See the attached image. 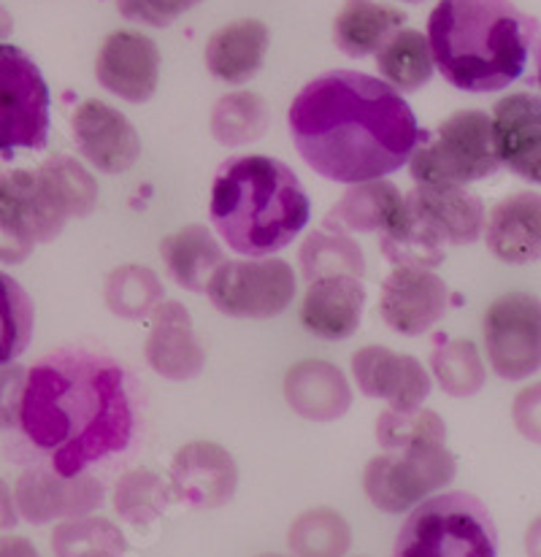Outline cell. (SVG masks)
<instances>
[{
  "mask_svg": "<svg viewBox=\"0 0 541 557\" xmlns=\"http://www.w3.org/2000/svg\"><path fill=\"white\" fill-rule=\"evenodd\" d=\"M16 428L54 473L76 476L136 442V382L109 355L58 349L27 371Z\"/></svg>",
  "mask_w": 541,
  "mask_h": 557,
  "instance_id": "1",
  "label": "cell"
},
{
  "mask_svg": "<svg viewBox=\"0 0 541 557\" xmlns=\"http://www.w3.org/2000/svg\"><path fill=\"white\" fill-rule=\"evenodd\" d=\"M290 138L315 174L339 185L384 180L409 163L422 133L404 95L360 71H328L287 111Z\"/></svg>",
  "mask_w": 541,
  "mask_h": 557,
  "instance_id": "2",
  "label": "cell"
},
{
  "mask_svg": "<svg viewBox=\"0 0 541 557\" xmlns=\"http://www.w3.org/2000/svg\"><path fill=\"white\" fill-rule=\"evenodd\" d=\"M537 38V16L512 0H439L428 16L433 65L471 95L499 92L520 79Z\"/></svg>",
  "mask_w": 541,
  "mask_h": 557,
  "instance_id": "3",
  "label": "cell"
},
{
  "mask_svg": "<svg viewBox=\"0 0 541 557\" xmlns=\"http://www.w3.org/2000/svg\"><path fill=\"white\" fill-rule=\"evenodd\" d=\"M309 216V195L282 160L236 154L217 169L209 220L233 252L271 258L300 236Z\"/></svg>",
  "mask_w": 541,
  "mask_h": 557,
  "instance_id": "4",
  "label": "cell"
},
{
  "mask_svg": "<svg viewBox=\"0 0 541 557\" xmlns=\"http://www.w3.org/2000/svg\"><path fill=\"white\" fill-rule=\"evenodd\" d=\"M98 206V182L79 160L54 154L38 169L0 174V263H22L36 244L63 233L71 216Z\"/></svg>",
  "mask_w": 541,
  "mask_h": 557,
  "instance_id": "5",
  "label": "cell"
},
{
  "mask_svg": "<svg viewBox=\"0 0 541 557\" xmlns=\"http://www.w3.org/2000/svg\"><path fill=\"white\" fill-rule=\"evenodd\" d=\"M393 557H499V531L477 495L455 490L417 504L395 536Z\"/></svg>",
  "mask_w": 541,
  "mask_h": 557,
  "instance_id": "6",
  "label": "cell"
},
{
  "mask_svg": "<svg viewBox=\"0 0 541 557\" xmlns=\"http://www.w3.org/2000/svg\"><path fill=\"white\" fill-rule=\"evenodd\" d=\"M501 169L493 120L484 111H455L431 138L422 133L409 158L411 180L426 187H468Z\"/></svg>",
  "mask_w": 541,
  "mask_h": 557,
  "instance_id": "7",
  "label": "cell"
},
{
  "mask_svg": "<svg viewBox=\"0 0 541 557\" xmlns=\"http://www.w3.org/2000/svg\"><path fill=\"white\" fill-rule=\"evenodd\" d=\"M455 455L447 442L415 444L404 449H384L368 460L362 473V490L379 511L401 515L431 498L437 490L455 479Z\"/></svg>",
  "mask_w": 541,
  "mask_h": 557,
  "instance_id": "8",
  "label": "cell"
},
{
  "mask_svg": "<svg viewBox=\"0 0 541 557\" xmlns=\"http://www.w3.org/2000/svg\"><path fill=\"white\" fill-rule=\"evenodd\" d=\"M49 87L41 69L14 44H0V154L47 147Z\"/></svg>",
  "mask_w": 541,
  "mask_h": 557,
  "instance_id": "9",
  "label": "cell"
},
{
  "mask_svg": "<svg viewBox=\"0 0 541 557\" xmlns=\"http://www.w3.org/2000/svg\"><path fill=\"white\" fill-rule=\"evenodd\" d=\"M206 295L225 317L271 320L293 304L295 274L279 258L225 260L209 278Z\"/></svg>",
  "mask_w": 541,
  "mask_h": 557,
  "instance_id": "10",
  "label": "cell"
},
{
  "mask_svg": "<svg viewBox=\"0 0 541 557\" xmlns=\"http://www.w3.org/2000/svg\"><path fill=\"white\" fill-rule=\"evenodd\" d=\"M484 352L501 379L520 382L541 369V300L539 295L506 293L490 304L482 322Z\"/></svg>",
  "mask_w": 541,
  "mask_h": 557,
  "instance_id": "11",
  "label": "cell"
},
{
  "mask_svg": "<svg viewBox=\"0 0 541 557\" xmlns=\"http://www.w3.org/2000/svg\"><path fill=\"white\" fill-rule=\"evenodd\" d=\"M409 227L439 247H463L482 236L484 206L468 187L417 185L406 195Z\"/></svg>",
  "mask_w": 541,
  "mask_h": 557,
  "instance_id": "12",
  "label": "cell"
},
{
  "mask_svg": "<svg viewBox=\"0 0 541 557\" xmlns=\"http://www.w3.org/2000/svg\"><path fill=\"white\" fill-rule=\"evenodd\" d=\"M447 309V284L442 276L433 274V269L395 265L384 278L379 314L384 325L393 327L401 336H422L444 320Z\"/></svg>",
  "mask_w": 541,
  "mask_h": 557,
  "instance_id": "13",
  "label": "cell"
},
{
  "mask_svg": "<svg viewBox=\"0 0 541 557\" xmlns=\"http://www.w3.org/2000/svg\"><path fill=\"white\" fill-rule=\"evenodd\" d=\"M14 504L30 525L87 517L103 504V484L87 471L60 476L52 468H30L16 479Z\"/></svg>",
  "mask_w": 541,
  "mask_h": 557,
  "instance_id": "14",
  "label": "cell"
},
{
  "mask_svg": "<svg viewBox=\"0 0 541 557\" xmlns=\"http://www.w3.org/2000/svg\"><path fill=\"white\" fill-rule=\"evenodd\" d=\"M82 158L100 174H122L142 158V138L122 111L103 100H85L71 116Z\"/></svg>",
  "mask_w": 541,
  "mask_h": 557,
  "instance_id": "15",
  "label": "cell"
},
{
  "mask_svg": "<svg viewBox=\"0 0 541 557\" xmlns=\"http://www.w3.org/2000/svg\"><path fill=\"white\" fill-rule=\"evenodd\" d=\"M100 87L127 103H147L160 82V49L136 30H114L95 58Z\"/></svg>",
  "mask_w": 541,
  "mask_h": 557,
  "instance_id": "16",
  "label": "cell"
},
{
  "mask_svg": "<svg viewBox=\"0 0 541 557\" xmlns=\"http://www.w3.org/2000/svg\"><path fill=\"white\" fill-rule=\"evenodd\" d=\"M171 495L193 509H217L236 495L238 466L214 442H189L171 463Z\"/></svg>",
  "mask_w": 541,
  "mask_h": 557,
  "instance_id": "17",
  "label": "cell"
},
{
  "mask_svg": "<svg viewBox=\"0 0 541 557\" xmlns=\"http://www.w3.org/2000/svg\"><path fill=\"white\" fill-rule=\"evenodd\" d=\"M349 366L360 393L388 400L390 409H417L431 395V376L411 355L371 344L358 349Z\"/></svg>",
  "mask_w": 541,
  "mask_h": 557,
  "instance_id": "18",
  "label": "cell"
},
{
  "mask_svg": "<svg viewBox=\"0 0 541 557\" xmlns=\"http://www.w3.org/2000/svg\"><path fill=\"white\" fill-rule=\"evenodd\" d=\"M490 120L501 165L541 185V98L531 92L506 95L495 103Z\"/></svg>",
  "mask_w": 541,
  "mask_h": 557,
  "instance_id": "19",
  "label": "cell"
},
{
  "mask_svg": "<svg viewBox=\"0 0 541 557\" xmlns=\"http://www.w3.org/2000/svg\"><path fill=\"white\" fill-rule=\"evenodd\" d=\"M149 317H152V327H149L144 352L152 371L171 382H187L198 376L204 371L206 352L195 336L189 311L180 300L163 298Z\"/></svg>",
  "mask_w": 541,
  "mask_h": 557,
  "instance_id": "20",
  "label": "cell"
},
{
  "mask_svg": "<svg viewBox=\"0 0 541 557\" xmlns=\"http://www.w3.org/2000/svg\"><path fill=\"white\" fill-rule=\"evenodd\" d=\"M409 222V209L401 189L390 182L373 180L353 185L322 220L333 233H382V238L398 236Z\"/></svg>",
  "mask_w": 541,
  "mask_h": 557,
  "instance_id": "21",
  "label": "cell"
},
{
  "mask_svg": "<svg viewBox=\"0 0 541 557\" xmlns=\"http://www.w3.org/2000/svg\"><path fill=\"white\" fill-rule=\"evenodd\" d=\"M484 244L501 263L541 260V193H515L499 200L484 222Z\"/></svg>",
  "mask_w": 541,
  "mask_h": 557,
  "instance_id": "22",
  "label": "cell"
},
{
  "mask_svg": "<svg viewBox=\"0 0 541 557\" xmlns=\"http://www.w3.org/2000/svg\"><path fill=\"white\" fill-rule=\"evenodd\" d=\"M366 287L355 276H325L309 282L300 304V325L325 342H344L360 325Z\"/></svg>",
  "mask_w": 541,
  "mask_h": 557,
  "instance_id": "23",
  "label": "cell"
},
{
  "mask_svg": "<svg viewBox=\"0 0 541 557\" xmlns=\"http://www.w3.org/2000/svg\"><path fill=\"white\" fill-rule=\"evenodd\" d=\"M284 400L309 422L342 420L353 406V389L342 369L328 360H300L284 376Z\"/></svg>",
  "mask_w": 541,
  "mask_h": 557,
  "instance_id": "24",
  "label": "cell"
},
{
  "mask_svg": "<svg viewBox=\"0 0 541 557\" xmlns=\"http://www.w3.org/2000/svg\"><path fill=\"white\" fill-rule=\"evenodd\" d=\"M271 33L260 20H236L206 44V69L228 85H244L263 69Z\"/></svg>",
  "mask_w": 541,
  "mask_h": 557,
  "instance_id": "25",
  "label": "cell"
},
{
  "mask_svg": "<svg viewBox=\"0 0 541 557\" xmlns=\"http://www.w3.org/2000/svg\"><path fill=\"white\" fill-rule=\"evenodd\" d=\"M160 258L180 287L206 293L209 278L225 263L220 242L206 225H184L160 242Z\"/></svg>",
  "mask_w": 541,
  "mask_h": 557,
  "instance_id": "26",
  "label": "cell"
},
{
  "mask_svg": "<svg viewBox=\"0 0 541 557\" xmlns=\"http://www.w3.org/2000/svg\"><path fill=\"white\" fill-rule=\"evenodd\" d=\"M406 14L377 0H344L333 22V41L347 58H368L379 52L395 30H401Z\"/></svg>",
  "mask_w": 541,
  "mask_h": 557,
  "instance_id": "27",
  "label": "cell"
},
{
  "mask_svg": "<svg viewBox=\"0 0 541 557\" xmlns=\"http://www.w3.org/2000/svg\"><path fill=\"white\" fill-rule=\"evenodd\" d=\"M377 69L382 74V82H388L393 90L415 92L431 82L437 65H433L428 38L420 30L401 27L377 52Z\"/></svg>",
  "mask_w": 541,
  "mask_h": 557,
  "instance_id": "28",
  "label": "cell"
},
{
  "mask_svg": "<svg viewBox=\"0 0 541 557\" xmlns=\"http://www.w3.org/2000/svg\"><path fill=\"white\" fill-rule=\"evenodd\" d=\"M271 109L258 92H228L211 109L209 131L222 147H244L266 136Z\"/></svg>",
  "mask_w": 541,
  "mask_h": 557,
  "instance_id": "29",
  "label": "cell"
},
{
  "mask_svg": "<svg viewBox=\"0 0 541 557\" xmlns=\"http://www.w3.org/2000/svg\"><path fill=\"white\" fill-rule=\"evenodd\" d=\"M298 260L306 282L325 276H366V260L358 244L347 233H333L325 227L306 236Z\"/></svg>",
  "mask_w": 541,
  "mask_h": 557,
  "instance_id": "30",
  "label": "cell"
},
{
  "mask_svg": "<svg viewBox=\"0 0 541 557\" xmlns=\"http://www.w3.org/2000/svg\"><path fill=\"white\" fill-rule=\"evenodd\" d=\"M287 544L293 557H344L353 544V531L339 511L320 506L304 511L290 525Z\"/></svg>",
  "mask_w": 541,
  "mask_h": 557,
  "instance_id": "31",
  "label": "cell"
},
{
  "mask_svg": "<svg viewBox=\"0 0 541 557\" xmlns=\"http://www.w3.org/2000/svg\"><path fill=\"white\" fill-rule=\"evenodd\" d=\"M106 306L122 320H147L163 300V282L147 265H122L106 278Z\"/></svg>",
  "mask_w": 541,
  "mask_h": 557,
  "instance_id": "32",
  "label": "cell"
},
{
  "mask_svg": "<svg viewBox=\"0 0 541 557\" xmlns=\"http://www.w3.org/2000/svg\"><path fill=\"white\" fill-rule=\"evenodd\" d=\"M54 557H125L127 542L120 528L103 517H71L52 533Z\"/></svg>",
  "mask_w": 541,
  "mask_h": 557,
  "instance_id": "33",
  "label": "cell"
},
{
  "mask_svg": "<svg viewBox=\"0 0 541 557\" xmlns=\"http://www.w3.org/2000/svg\"><path fill=\"white\" fill-rule=\"evenodd\" d=\"M171 498V490L165 487L163 479L149 468H133L122 473L111 493L114 511L131 525H149L165 511Z\"/></svg>",
  "mask_w": 541,
  "mask_h": 557,
  "instance_id": "34",
  "label": "cell"
},
{
  "mask_svg": "<svg viewBox=\"0 0 541 557\" xmlns=\"http://www.w3.org/2000/svg\"><path fill=\"white\" fill-rule=\"evenodd\" d=\"M431 371L439 387L452 398H471L484 387L482 355L468 338H455L433 349Z\"/></svg>",
  "mask_w": 541,
  "mask_h": 557,
  "instance_id": "35",
  "label": "cell"
},
{
  "mask_svg": "<svg viewBox=\"0 0 541 557\" xmlns=\"http://www.w3.org/2000/svg\"><path fill=\"white\" fill-rule=\"evenodd\" d=\"M33 327L36 309L30 295L14 276L0 271V366H9L30 347Z\"/></svg>",
  "mask_w": 541,
  "mask_h": 557,
  "instance_id": "36",
  "label": "cell"
},
{
  "mask_svg": "<svg viewBox=\"0 0 541 557\" xmlns=\"http://www.w3.org/2000/svg\"><path fill=\"white\" fill-rule=\"evenodd\" d=\"M377 442L382 449H404L415 444L447 442V425L433 409H388L377 420Z\"/></svg>",
  "mask_w": 541,
  "mask_h": 557,
  "instance_id": "37",
  "label": "cell"
},
{
  "mask_svg": "<svg viewBox=\"0 0 541 557\" xmlns=\"http://www.w3.org/2000/svg\"><path fill=\"white\" fill-rule=\"evenodd\" d=\"M204 0H116V9L125 20L149 27H169Z\"/></svg>",
  "mask_w": 541,
  "mask_h": 557,
  "instance_id": "38",
  "label": "cell"
},
{
  "mask_svg": "<svg viewBox=\"0 0 541 557\" xmlns=\"http://www.w3.org/2000/svg\"><path fill=\"white\" fill-rule=\"evenodd\" d=\"M27 371L22 366H0V431L16 428L20 422L22 389H25Z\"/></svg>",
  "mask_w": 541,
  "mask_h": 557,
  "instance_id": "39",
  "label": "cell"
},
{
  "mask_svg": "<svg viewBox=\"0 0 541 557\" xmlns=\"http://www.w3.org/2000/svg\"><path fill=\"white\" fill-rule=\"evenodd\" d=\"M512 420L522 438L541 444V382L517 393L515 404H512Z\"/></svg>",
  "mask_w": 541,
  "mask_h": 557,
  "instance_id": "40",
  "label": "cell"
},
{
  "mask_svg": "<svg viewBox=\"0 0 541 557\" xmlns=\"http://www.w3.org/2000/svg\"><path fill=\"white\" fill-rule=\"evenodd\" d=\"M16 525V504L14 493H11L9 484L0 479V533L11 531Z\"/></svg>",
  "mask_w": 541,
  "mask_h": 557,
  "instance_id": "41",
  "label": "cell"
},
{
  "mask_svg": "<svg viewBox=\"0 0 541 557\" xmlns=\"http://www.w3.org/2000/svg\"><path fill=\"white\" fill-rule=\"evenodd\" d=\"M0 557H38L25 536H0Z\"/></svg>",
  "mask_w": 541,
  "mask_h": 557,
  "instance_id": "42",
  "label": "cell"
},
{
  "mask_svg": "<svg viewBox=\"0 0 541 557\" xmlns=\"http://www.w3.org/2000/svg\"><path fill=\"white\" fill-rule=\"evenodd\" d=\"M526 555L541 557V515L528 525L526 531Z\"/></svg>",
  "mask_w": 541,
  "mask_h": 557,
  "instance_id": "43",
  "label": "cell"
},
{
  "mask_svg": "<svg viewBox=\"0 0 541 557\" xmlns=\"http://www.w3.org/2000/svg\"><path fill=\"white\" fill-rule=\"evenodd\" d=\"M11 27H14V22H11V16L5 14V9H3V5H0V38L9 36Z\"/></svg>",
  "mask_w": 541,
  "mask_h": 557,
  "instance_id": "44",
  "label": "cell"
},
{
  "mask_svg": "<svg viewBox=\"0 0 541 557\" xmlns=\"http://www.w3.org/2000/svg\"><path fill=\"white\" fill-rule=\"evenodd\" d=\"M537 79H539V87H541V38H539V47H537Z\"/></svg>",
  "mask_w": 541,
  "mask_h": 557,
  "instance_id": "45",
  "label": "cell"
},
{
  "mask_svg": "<svg viewBox=\"0 0 541 557\" xmlns=\"http://www.w3.org/2000/svg\"><path fill=\"white\" fill-rule=\"evenodd\" d=\"M404 3H422V0H404Z\"/></svg>",
  "mask_w": 541,
  "mask_h": 557,
  "instance_id": "46",
  "label": "cell"
},
{
  "mask_svg": "<svg viewBox=\"0 0 541 557\" xmlns=\"http://www.w3.org/2000/svg\"><path fill=\"white\" fill-rule=\"evenodd\" d=\"M260 557H282V555H260Z\"/></svg>",
  "mask_w": 541,
  "mask_h": 557,
  "instance_id": "47",
  "label": "cell"
}]
</instances>
